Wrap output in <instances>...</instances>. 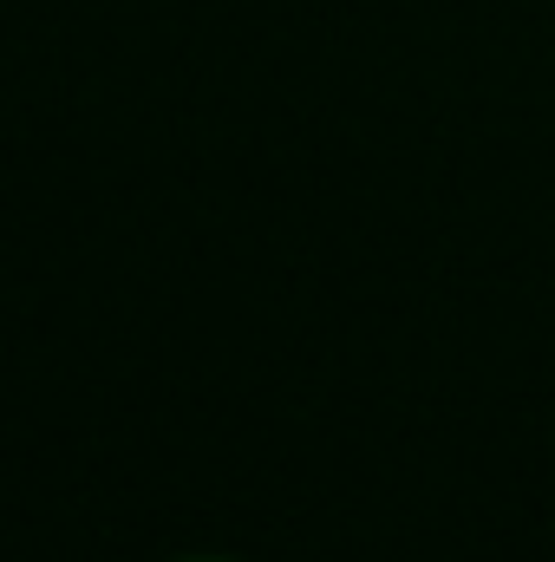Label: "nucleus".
<instances>
[{
	"label": "nucleus",
	"instance_id": "nucleus-1",
	"mask_svg": "<svg viewBox=\"0 0 555 562\" xmlns=\"http://www.w3.org/2000/svg\"><path fill=\"white\" fill-rule=\"evenodd\" d=\"M183 562H223V557H183Z\"/></svg>",
	"mask_w": 555,
	"mask_h": 562
}]
</instances>
